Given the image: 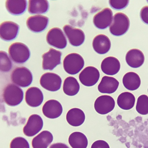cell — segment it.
Here are the masks:
<instances>
[{"mask_svg": "<svg viewBox=\"0 0 148 148\" xmlns=\"http://www.w3.org/2000/svg\"><path fill=\"white\" fill-rule=\"evenodd\" d=\"M8 52L12 60L18 64L26 62L30 56V51L28 47L20 42L12 44L9 48Z\"/></svg>", "mask_w": 148, "mask_h": 148, "instance_id": "cell-1", "label": "cell"}, {"mask_svg": "<svg viewBox=\"0 0 148 148\" xmlns=\"http://www.w3.org/2000/svg\"><path fill=\"white\" fill-rule=\"evenodd\" d=\"M4 101L8 105L14 106L23 101V92L18 86L14 84H8L5 88L3 95Z\"/></svg>", "mask_w": 148, "mask_h": 148, "instance_id": "cell-2", "label": "cell"}, {"mask_svg": "<svg viewBox=\"0 0 148 148\" xmlns=\"http://www.w3.org/2000/svg\"><path fill=\"white\" fill-rule=\"evenodd\" d=\"M130 24L129 19L126 14L121 12L117 13L109 27L110 32L114 36H121L128 31Z\"/></svg>", "mask_w": 148, "mask_h": 148, "instance_id": "cell-3", "label": "cell"}, {"mask_svg": "<svg viewBox=\"0 0 148 148\" xmlns=\"http://www.w3.org/2000/svg\"><path fill=\"white\" fill-rule=\"evenodd\" d=\"M84 61L82 57L77 53H71L67 55L63 61L64 70L69 75L78 73L83 68Z\"/></svg>", "mask_w": 148, "mask_h": 148, "instance_id": "cell-4", "label": "cell"}, {"mask_svg": "<svg viewBox=\"0 0 148 148\" xmlns=\"http://www.w3.org/2000/svg\"><path fill=\"white\" fill-rule=\"evenodd\" d=\"M11 78L12 82L23 88L28 87L33 81L31 72L29 69L23 66L15 69L12 72Z\"/></svg>", "mask_w": 148, "mask_h": 148, "instance_id": "cell-5", "label": "cell"}, {"mask_svg": "<svg viewBox=\"0 0 148 148\" xmlns=\"http://www.w3.org/2000/svg\"><path fill=\"white\" fill-rule=\"evenodd\" d=\"M46 41L49 45L58 49L64 48L67 43L63 31L58 27L53 28L49 31L47 35Z\"/></svg>", "mask_w": 148, "mask_h": 148, "instance_id": "cell-6", "label": "cell"}, {"mask_svg": "<svg viewBox=\"0 0 148 148\" xmlns=\"http://www.w3.org/2000/svg\"><path fill=\"white\" fill-rule=\"evenodd\" d=\"M62 82L60 76L56 73L50 72L43 74L40 80V84L42 88L51 92L59 90L61 88Z\"/></svg>", "mask_w": 148, "mask_h": 148, "instance_id": "cell-7", "label": "cell"}, {"mask_svg": "<svg viewBox=\"0 0 148 148\" xmlns=\"http://www.w3.org/2000/svg\"><path fill=\"white\" fill-rule=\"evenodd\" d=\"M62 55L60 51L53 48L45 53L42 56L43 59L42 67L44 70H53L57 66L61 64V57Z\"/></svg>", "mask_w": 148, "mask_h": 148, "instance_id": "cell-8", "label": "cell"}, {"mask_svg": "<svg viewBox=\"0 0 148 148\" xmlns=\"http://www.w3.org/2000/svg\"><path fill=\"white\" fill-rule=\"evenodd\" d=\"M100 77L99 71L96 68L92 66L86 67L79 76L80 82L87 87H91L95 85Z\"/></svg>", "mask_w": 148, "mask_h": 148, "instance_id": "cell-9", "label": "cell"}, {"mask_svg": "<svg viewBox=\"0 0 148 148\" xmlns=\"http://www.w3.org/2000/svg\"><path fill=\"white\" fill-rule=\"evenodd\" d=\"M115 105V101L112 97L103 95L97 99L94 103V108L98 113L105 115L112 112Z\"/></svg>", "mask_w": 148, "mask_h": 148, "instance_id": "cell-10", "label": "cell"}, {"mask_svg": "<svg viewBox=\"0 0 148 148\" xmlns=\"http://www.w3.org/2000/svg\"><path fill=\"white\" fill-rule=\"evenodd\" d=\"M43 126V122L41 117L38 115L33 114L29 117L23 128V132L28 137H33L42 130Z\"/></svg>", "mask_w": 148, "mask_h": 148, "instance_id": "cell-11", "label": "cell"}, {"mask_svg": "<svg viewBox=\"0 0 148 148\" xmlns=\"http://www.w3.org/2000/svg\"><path fill=\"white\" fill-rule=\"evenodd\" d=\"M19 30L18 24L13 21H5L0 26L1 38L5 41H9L17 37Z\"/></svg>", "mask_w": 148, "mask_h": 148, "instance_id": "cell-12", "label": "cell"}, {"mask_svg": "<svg viewBox=\"0 0 148 148\" xmlns=\"http://www.w3.org/2000/svg\"><path fill=\"white\" fill-rule=\"evenodd\" d=\"M113 19V13L109 8H106L95 14L93 18V22L98 29H104L111 24Z\"/></svg>", "mask_w": 148, "mask_h": 148, "instance_id": "cell-13", "label": "cell"}, {"mask_svg": "<svg viewBox=\"0 0 148 148\" xmlns=\"http://www.w3.org/2000/svg\"><path fill=\"white\" fill-rule=\"evenodd\" d=\"M63 30L68 39L69 43L72 46H79L84 43L85 35L82 30L66 25L63 27Z\"/></svg>", "mask_w": 148, "mask_h": 148, "instance_id": "cell-14", "label": "cell"}, {"mask_svg": "<svg viewBox=\"0 0 148 148\" xmlns=\"http://www.w3.org/2000/svg\"><path fill=\"white\" fill-rule=\"evenodd\" d=\"M48 17L42 15H36L29 17L26 22L28 28L34 32L39 33L44 30L48 26Z\"/></svg>", "mask_w": 148, "mask_h": 148, "instance_id": "cell-15", "label": "cell"}, {"mask_svg": "<svg viewBox=\"0 0 148 148\" xmlns=\"http://www.w3.org/2000/svg\"><path fill=\"white\" fill-rule=\"evenodd\" d=\"M42 112L45 116L50 119H56L63 112L62 106L58 101L51 100L47 101L43 105Z\"/></svg>", "mask_w": 148, "mask_h": 148, "instance_id": "cell-16", "label": "cell"}, {"mask_svg": "<svg viewBox=\"0 0 148 148\" xmlns=\"http://www.w3.org/2000/svg\"><path fill=\"white\" fill-rule=\"evenodd\" d=\"M44 99L43 94L38 88L32 87L27 91L25 100L29 106L36 107L40 106Z\"/></svg>", "mask_w": 148, "mask_h": 148, "instance_id": "cell-17", "label": "cell"}, {"mask_svg": "<svg viewBox=\"0 0 148 148\" xmlns=\"http://www.w3.org/2000/svg\"><path fill=\"white\" fill-rule=\"evenodd\" d=\"M120 67V63L119 60L116 58L112 56L105 58L101 65L102 71L108 75H116L119 71Z\"/></svg>", "mask_w": 148, "mask_h": 148, "instance_id": "cell-18", "label": "cell"}, {"mask_svg": "<svg viewBox=\"0 0 148 148\" xmlns=\"http://www.w3.org/2000/svg\"><path fill=\"white\" fill-rule=\"evenodd\" d=\"M111 44L108 37L103 34L97 35L94 39L92 46L94 51L97 53L104 54L110 50Z\"/></svg>", "mask_w": 148, "mask_h": 148, "instance_id": "cell-19", "label": "cell"}, {"mask_svg": "<svg viewBox=\"0 0 148 148\" xmlns=\"http://www.w3.org/2000/svg\"><path fill=\"white\" fill-rule=\"evenodd\" d=\"M126 60L128 65L132 68H136L141 66L145 61L143 53L139 49H131L127 53Z\"/></svg>", "mask_w": 148, "mask_h": 148, "instance_id": "cell-20", "label": "cell"}, {"mask_svg": "<svg viewBox=\"0 0 148 148\" xmlns=\"http://www.w3.org/2000/svg\"><path fill=\"white\" fill-rule=\"evenodd\" d=\"M119 81L114 78L107 76L103 77L98 87V89L102 93L112 94L118 89Z\"/></svg>", "mask_w": 148, "mask_h": 148, "instance_id": "cell-21", "label": "cell"}, {"mask_svg": "<svg viewBox=\"0 0 148 148\" xmlns=\"http://www.w3.org/2000/svg\"><path fill=\"white\" fill-rule=\"evenodd\" d=\"M53 139V136L50 132L44 131L33 139L32 146L33 148H47Z\"/></svg>", "mask_w": 148, "mask_h": 148, "instance_id": "cell-22", "label": "cell"}, {"mask_svg": "<svg viewBox=\"0 0 148 148\" xmlns=\"http://www.w3.org/2000/svg\"><path fill=\"white\" fill-rule=\"evenodd\" d=\"M66 119L69 125L77 127L83 124L85 120V116L82 110L75 108L71 109L68 111L66 114Z\"/></svg>", "mask_w": 148, "mask_h": 148, "instance_id": "cell-23", "label": "cell"}, {"mask_svg": "<svg viewBox=\"0 0 148 148\" xmlns=\"http://www.w3.org/2000/svg\"><path fill=\"white\" fill-rule=\"evenodd\" d=\"M27 2L26 0H7L5 6L10 14L19 15L23 14L26 10Z\"/></svg>", "mask_w": 148, "mask_h": 148, "instance_id": "cell-24", "label": "cell"}, {"mask_svg": "<svg viewBox=\"0 0 148 148\" xmlns=\"http://www.w3.org/2000/svg\"><path fill=\"white\" fill-rule=\"evenodd\" d=\"M139 76L135 73L130 72L126 73L123 78V83L127 90L134 91L138 89L141 84Z\"/></svg>", "mask_w": 148, "mask_h": 148, "instance_id": "cell-25", "label": "cell"}, {"mask_svg": "<svg viewBox=\"0 0 148 148\" xmlns=\"http://www.w3.org/2000/svg\"><path fill=\"white\" fill-rule=\"evenodd\" d=\"M49 8V3L46 0H29L28 10L32 14H43Z\"/></svg>", "mask_w": 148, "mask_h": 148, "instance_id": "cell-26", "label": "cell"}, {"mask_svg": "<svg viewBox=\"0 0 148 148\" xmlns=\"http://www.w3.org/2000/svg\"><path fill=\"white\" fill-rule=\"evenodd\" d=\"M69 142L72 148H87L88 145L87 137L80 132L72 133L69 137Z\"/></svg>", "mask_w": 148, "mask_h": 148, "instance_id": "cell-27", "label": "cell"}, {"mask_svg": "<svg viewBox=\"0 0 148 148\" xmlns=\"http://www.w3.org/2000/svg\"><path fill=\"white\" fill-rule=\"evenodd\" d=\"M135 101L134 95L128 92H123L118 96L117 103L121 109L128 110L133 107Z\"/></svg>", "mask_w": 148, "mask_h": 148, "instance_id": "cell-28", "label": "cell"}, {"mask_svg": "<svg viewBox=\"0 0 148 148\" xmlns=\"http://www.w3.org/2000/svg\"><path fill=\"white\" fill-rule=\"evenodd\" d=\"M80 87L77 79L72 77H69L65 80L63 86L64 93L69 96L76 95L79 92Z\"/></svg>", "mask_w": 148, "mask_h": 148, "instance_id": "cell-29", "label": "cell"}, {"mask_svg": "<svg viewBox=\"0 0 148 148\" xmlns=\"http://www.w3.org/2000/svg\"><path fill=\"white\" fill-rule=\"evenodd\" d=\"M136 110L140 114H148V97L145 95L140 96L138 98Z\"/></svg>", "mask_w": 148, "mask_h": 148, "instance_id": "cell-30", "label": "cell"}, {"mask_svg": "<svg viewBox=\"0 0 148 148\" xmlns=\"http://www.w3.org/2000/svg\"><path fill=\"white\" fill-rule=\"evenodd\" d=\"M1 70L7 72L10 71L12 67V62L7 53L4 51L0 52Z\"/></svg>", "mask_w": 148, "mask_h": 148, "instance_id": "cell-31", "label": "cell"}, {"mask_svg": "<svg viewBox=\"0 0 148 148\" xmlns=\"http://www.w3.org/2000/svg\"><path fill=\"white\" fill-rule=\"evenodd\" d=\"M10 148H30V146L28 142L25 138L22 137H17L12 140Z\"/></svg>", "mask_w": 148, "mask_h": 148, "instance_id": "cell-32", "label": "cell"}, {"mask_svg": "<svg viewBox=\"0 0 148 148\" xmlns=\"http://www.w3.org/2000/svg\"><path fill=\"white\" fill-rule=\"evenodd\" d=\"M129 1L127 0H110L109 4L110 7L116 10H121L125 8L128 5Z\"/></svg>", "mask_w": 148, "mask_h": 148, "instance_id": "cell-33", "label": "cell"}, {"mask_svg": "<svg viewBox=\"0 0 148 148\" xmlns=\"http://www.w3.org/2000/svg\"><path fill=\"white\" fill-rule=\"evenodd\" d=\"M140 17L143 21L148 25V6H145L142 8Z\"/></svg>", "mask_w": 148, "mask_h": 148, "instance_id": "cell-34", "label": "cell"}, {"mask_svg": "<svg viewBox=\"0 0 148 148\" xmlns=\"http://www.w3.org/2000/svg\"><path fill=\"white\" fill-rule=\"evenodd\" d=\"M91 148H110L108 144L103 140L95 141L92 144Z\"/></svg>", "mask_w": 148, "mask_h": 148, "instance_id": "cell-35", "label": "cell"}, {"mask_svg": "<svg viewBox=\"0 0 148 148\" xmlns=\"http://www.w3.org/2000/svg\"><path fill=\"white\" fill-rule=\"evenodd\" d=\"M49 148H69L66 144L63 143H58L52 145Z\"/></svg>", "mask_w": 148, "mask_h": 148, "instance_id": "cell-36", "label": "cell"}, {"mask_svg": "<svg viewBox=\"0 0 148 148\" xmlns=\"http://www.w3.org/2000/svg\"><path fill=\"white\" fill-rule=\"evenodd\" d=\"M147 1V2H148V1Z\"/></svg>", "mask_w": 148, "mask_h": 148, "instance_id": "cell-37", "label": "cell"}, {"mask_svg": "<svg viewBox=\"0 0 148 148\" xmlns=\"http://www.w3.org/2000/svg\"></svg>", "mask_w": 148, "mask_h": 148, "instance_id": "cell-38", "label": "cell"}]
</instances>
